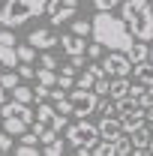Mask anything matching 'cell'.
<instances>
[{
  "label": "cell",
  "instance_id": "36",
  "mask_svg": "<svg viewBox=\"0 0 153 156\" xmlns=\"http://www.w3.org/2000/svg\"><path fill=\"white\" fill-rule=\"evenodd\" d=\"M0 102H6V87L0 84Z\"/></svg>",
  "mask_w": 153,
  "mask_h": 156
},
{
  "label": "cell",
  "instance_id": "12",
  "mask_svg": "<svg viewBox=\"0 0 153 156\" xmlns=\"http://www.w3.org/2000/svg\"><path fill=\"white\" fill-rule=\"evenodd\" d=\"M117 120H120L123 132H129V129H135L138 123H144V108H141V105H135V108H129V111H123Z\"/></svg>",
  "mask_w": 153,
  "mask_h": 156
},
{
  "label": "cell",
  "instance_id": "34",
  "mask_svg": "<svg viewBox=\"0 0 153 156\" xmlns=\"http://www.w3.org/2000/svg\"><path fill=\"white\" fill-rule=\"evenodd\" d=\"M39 66H45V69H54V66H57L54 54H48V51H45V54H42V60H39Z\"/></svg>",
  "mask_w": 153,
  "mask_h": 156
},
{
  "label": "cell",
  "instance_id": "7",
  "mask_svg": "<svg viewBox=\"0 0 153 156\" xmlns=\"http://www.w3.org/2000/svg\"><path fill=\"white\" fill-rule=\"evenodd\" d=\"M102 66H105V75H129L132 72V60L123 51H108V57L102 60Z\"/></svg>",
  "mask_w": 153,
  "mask_h": 156
},
{
  "label": "cell",
  "instance_id": "9",
  "mask_svg": "<svg viewBox=\"0 0 153 156\" xmlns=\"http://www.w3.org/2000/svg\"><path fill=\"white\" fill-rule=\"evenodd\" d=\"M96 129H99V138H102V141H117V138L123 135V126H120L117 117H102Z\"/></svg>",
  "mask_w": 153,
  "mask_h": 156
},
{
  "label": "cell",
  "instance_id": "39",
  "mask_svg": "<svg viewBox=\"0 0 153 156\" xmlns=\"http://www.w3.org/2000/svg\"><path fill=\"white\" fill-rule=\"evenodd\" d=\"M147 60H150V63H153V48H150V54H147Z\"/></svg>",
  "mask_w": 153,
  "mask_h": 156
},
{
  "label": "cell",
  "instance_id": "30",
  "mask_svg": "<svg viewBox=\"0 0 153 156\" xmlns=\"http://www.w3.org/2000/svg\"><path fill=\"white\" fill-rule=\"evenodd\" d=\"M96 108H99L105 117H114L117 114V105H114V102H96Z\"/></svg>",
  "mask_w": 153,
  "mask_h": 156
},
{
  "label": "cell",
  "instance_id": "24",
  "mask_svg": "<svg viewBox=\"0 0 153 156\" xmlns=\"http://www.w3.org/2000/svg\"><path fill=\"white\" fill-rule=\"evenodd\" d=\"M102 51H105V48H102V45H99V42H90V45H87V48H84V54H87V57L90 60H96V57H102Z\"/></svg>",
  "mask_w": 153,
  "mask_h": 156
},
{
  "label": "cell",
  "instance_id": "32",
  "mask_svg": "<svg viewBox=\"0 0 153 156\" xmlns=\"http://www.w3.org/2000/svg\"><path fill=\"white\" fill-rule=\"evenodd\" d=\"M54 105H57V111H60V114H72V105H69V96H66V93H63V96H60Z\"/></svg>",
  "mask_w": 153,
  "mask_h": 156
},
{
  "label": "cell",
  "instance_id": "14",
  "mask_svg": "<svg viewBox=\"0 0 153 156\" xmlns=\"http://www.w3.org/2000/svg\"><path fill=\"white\" fill-rule=\"evenodd\" d=\"M132 78L141 81V84H153V63H150V60H138V63H132Z\"/></svg>",
  "mask_w": 153,
  "mask_h": 156
},
{
  "label": "cell",
  "instance_id": "4",
  "mask_svg": "<svg viewBox=\"0 0 153 156\" xmlns=\"http://www.w3.org/2000/svg\"><path fill=\"white\" fill-rule=\"evenodd\" d=\"M66 141L75 147V153H90L93 150V144L99 141V129H96L93 123H87L84 117L78 120V123H72V126H66Z\"/></svg>",
  "mask_w": 153,
  "mask_h": 156
},
{
  "label": "cell",
  "instance_id": "35",
  "mask_svg": "<svg viewBox=\"0 0 153 156\" xmlns=\"http://www.w3.org/2000/svg\"><path fill=\"white\" fill-rule=\"evenodd\" d=\"M21 141H27V144H39V141H36V132H24Z\"/></svg>",
  "mask_w": 153,
  "mask_h": 156
},
{
  "label": "cell",
  "instance_id": "16",
  "mask_svg": "<svg viewBox=\"0 0 153 156\" xmlns=\"http://www.w3.org/2000/svg\"><path fill=\"white\" fill-rule=\"evenodd\" d=\"M21 60H18V51H15V45H3L0 42V66H18Z\"/></svg>",
  "mask_w": 153,
  "mask_h": 156
},
{
  "label": "cell",
  "instance_id": "40",
  "mask_svg": "<svg viewBox=\"0 0 153 156\" xmlns=\"http://www.w3.org/2000/svg\"><path fill=\"white\" fill-rule=\"evenodd\" d=\"M0 126H3V117H0Z\"/></svg>",
  "mask_w": 153,
  "mask_h": 156
},
{
  "label": "cell",
  "instance_id": "29",
  "mask_svg": "<svg viewBox=\"0 0 153 156\" xmlns=\"http://www.w3.org/2000/svg\"><path fill=\"white\" fill-rule=\"evenodd\" d=\"M120 3H123V0H93V6L99 9V12H102V9H108V12H111L114 6H120Z\"/></svg>",
  "mask_w": 153,
  "mask_h": 156
},
{
  "label": "cell",
  "instance_id": "19",
  "mask_svg": "<svg viewBox=\"0 0 153 156\" xmlns=\"http://www.w3.org/2000/svg\"><path fill=\"white\" fill-rule=\"evenodd\" d=\"M15 51H18V60H21V63H33V57H36V48H33L30 42L15 45Z\"/></svg>",
  "mask_w": 153,
  "mask_h": 156
},
{
  "label": "cell",
  "instance_id": "27",
  "mask_svg": "<svg viewBox=\"0 0 153 156\" xmlns=\"http://www.w3.org/2000/svg\"><path fill=\"white\" fill-rule=\"evenodd\" d=\"M12 150H15L18 156H33V153H36V144H27V141H21L18 147H12Z\"/></svg>",
  "mask_w": 153,
  "mask_h": 156
},
{
  "label": "cell",
  "instance_id": "20",
  "mask_svg": "<svg viewBox=\"0 0 153 156\" xmlns=\"http://www.w3.org/2000/svg\"><path fill=\"white\" fill-rule=\"evenodd\" d=\"M0 84H3L6 90H12L15 84H21V75L15 72V69H9V72H3V75H0Z\"/></svg>",
  "mask_w": 153,
  "mask_h": 156
},
{
  "label": "cell",
  "instance_id": "33",
  "mask_svg": "<svg viewBox=\"0 0 153 156\" xmlns=\"http://www.w3.org/2000/svg\"><path fill=\"white\" fill-rule=\"evenodd\" d=\"M0 42H3V45H15V42H18V39H15V33H12V27L0 30Z\"/></svg>",
  "mask_w": 153,
  "mask_h": 156
},
{
  "label": "cell",
  "instance_id": "38",
  "mask_svg": "<svg viewBox=\"0 0 153 156\" xmlns=\"http://www.w3.org/2000/svg\"><path fill=\"white\" fill-rule=\"evenodd\" d=\"M147 153H153V135H150V141H147Z\"/></svg>",
  "mask_w": 153,
  "mask_h": 156
},
{
  "label": "cell",
  "instance_id": "3",
  "mask_svg": "<svg viewBox=\"0 0 153 156\" xmlns=\"http://www.w3.org/2000/svg\"><path fill=\"white\" fill-rule=\"evenodd\" d=\"M45 3L48 0H3L0 6V24L3 27H21L30 18H39L45 12Z\"/></svg>",
  "mask_w": 153,
  "mask_h": 156
},
{
  "label": "cell",
  "instance_id": "2",
  "mask_svg": "<svg viewBox=\"0 0 153 156\" xmlns=\"http://www.w3.org/2000/svg\"><path fill=\"white\" fill-rule=\"evenodd\" d=\"M123 15L120 18L126 21L129 33L141 42H150L153 39V6L150 0H123Z\"/></svg>",
  "mask_w": 153,
  "mask_h": 156
},
{
  "label": "cell",
  "instance_id": "8",
  "mask_svg": "<svg viewBox=\"0 0 153 156\" xmlns=\"http://www.w3.org/2000/svg\"><path fill=\"white\" fill-rule=\"evenodd\" d=\"M150 135H153L150 123H138L135 129H129V141H132L135 153H147V141H150Z\"/></svg>",
  "mask_w": 153,
  "mask_h": 156
},
{
  "label": "cell",
  "instance_id": "22",
  "mask_svg": "<svg viewBox=\"0 0 153 156\" xmlns=\"http://www.w3.org/2000/svg\"><path fill=\"white\" fill-rule=\"evenodd\" d=\"M72 33L75 36H90V21H72Z\"/></svg>",
  "mask_w": 153,
  "mask_h": 156
},
{
  "label": "cell",
  "instance_id": "37",
  "mask_svg": "<svg viewBox=\"0 0 153 156\" xmlns=\"http://www.w3.org/2000/svg\"><path fill=\"white\" fill-rule=\"evenodd\" d=\"M147 96H150V102H153V84H147Z\"/></svg>",
  "mask_w": 153,
  "mask_h": 156
},
{
  "label": "cell",
  "instance_id": "26",
  "mask_svg": "<svg viewBox=\"0 0 153 156\" xmlns=\"http://www.w3.org/2000/svg\"><path fill=\"white\" fill-rule=\"evenodd\" d=\"M48 96H51V87H45V84H36V87H33V99H36V102H45Z\"/></svg>",
  "mask_w": 153,
  "mask_h": 156
},
{
  "label": "cell",
  "instance_id": "18",
  "mask_svg": "<svg viewBox=\"0 0 153 156\" xmlns=\"http://www.w3.org/2000/svg\"><path fill=\"white\" fill-rule=\"evenodd\" d=\"M36 81H39V84H45V87H57V75H54V69H45V66H39V69H36Z\"/></svg>",
  "mask_w": 153,
  "mask_h": 156
},
{
  "label": "cell",
  "instance_id": "6",
  "mask_svg": "<svg viewBox=\"0 0 153 156\" xmlns=\"http://www.w3.org/2000/svg\"><path fill=\"white\" fill-rule=\"evenodd\" d=\"M45 12H48L51 24H63V21H69L78 12V0H48Z\"/></svg>",
  "mask_w": 153,
  "mask_h": 156
},
{
  "label": "cell",
  "instance_id": "1",
  "mask_svg": "<svg viewBox=\"0 0 153 156\" xmlns=\"http://www.w3.org/2000/svg\"><path fill=\"white\" fill-rule=\"evenodd\" d=\"M90 33H93V39L102 48H108V51H126V48L132 45V33H129L126 21L114 18L108 9L96 12V18L90 21Z\"/></svg>",
  "mask_w": 153,
  "mask_h": 156
},
{
  "label": "cell",
  "instance_id": "28",
  "mask_svg": "<svg viewBox=\"0 0 153 156\" xmlns=\"http://www.w3.org/2000/svg\"><path fill=\"white\" fill-rule=\"evenodd\" d=\"M9 150H12V135L0 129V153H9Z\"/></svg>",
  "mask_w": 153,
  "mask_h": 156
},
{
  "label": "cell",
  "instance_id": "13",
  "mask_svg": "<svg viewBox=\"0 0 153 156\" xmlns=\"http://www.w3.org/2000/svg\"><path fill=\"white\" fill-rule=\"evenodd\" d=\"M3 132H9L12 138H21L27 129H30V123H24L21 117H15V114H9V117H3V126H0Z\"/></svg>",
  "mask_w": 153,
  "mask_h": 156
},
{
  "label": "cell",
  "instance_id": "17",
  "mask_svg": "<svg viewBox=\"0 0 153 156\" xmlns=\"http://www.w3.org/2000/svg\"><path fill=\"white\" fill-rule=\"evenodd\" d=\"M12 99H15V102H24V105H30V102H33V87L15 84V87H12Z\"/></svg>",
  "mask_w": 153,
  "mask_h": 156
},
{
  "label": "cell",
  "instance_id": "11",
  "mask_svg": "<svg viewBox=\"0 0 153 156\" xmlns=\"http://www.w3.org/2000/svg\"><path fill=\"white\" fill-rule=\"evenodd\" d=\"M57 42H60V48L66 51V57H75V54H84V48H87L84 36H75V33H63V36H60Z\"/></svg>",
  "mask_w": 153,
  "mask_h": 156
},
{
  "label": "cell",
  "instance_id": "5",
  "mask_svg": "<svg viewBox=\"0 0 153 156\" xmlns=\"http://www.w3.org/2000/svg\"><path fill=\"white\" fill-rule=\"evenodd\" d=\"M96 102H99V96H96L93 90H84V87H72V93H69V105H72V114L75 117L93 114Z\"/></svg>",
  "mask_w": 153,
  "mask_h": 156
},
{
  "label": "cell",
  "instance_id": "15",
  "mask_svg": "<svg viewBox=\"0 0 153 156\" xmlns=\"http://www.w3.org/2000/svg\"><path fill=\"white\" fill-rule=\"evenodd\" d=\"M123 54H126V57L132 60V63H138V60H147L150 48H147V42H141V39H138V42H132V45H129V48H126Z\"/></svg>",
  "mask_w": 153,
  "mask_h": 156
},
{
  "label": "cell",
  "instance_id": "23",
  "mask_svg": "<svg viewBox=\"0 0 153 156\" xmlns=\"http://www.w3.org/2000/svg\"><path fill=\"white\" fill-rule=\"evenodd\" d=\"M63 150H66V144H63L60 138H54V141L45 144V153H48V156H57V153H63Z\"/></svg>",
  "mask_w": 153,
  "mask_h": 156
},
{
  "label": "cell",
  "instance_id": "41",
  "mask_svg": "<svg viewBox=\"0 0 153 156\" xmlns=\"http://www.w3.org/2000/svg\"><path fill=\"white\" fill-rule=\"evenodd\" d=\"M0 6H3V0H0Z\"/></svg>",
  "mask_w": 153,
  "mask_h": 156
},
{
  "label": "cell",
  "instance_id": "31",
  "mask_svg": "<svg viewBox=\"0 0 153 156\" xmlns=\"http://www.w3.org/2000/svg\"><path fill=\"white\" fill-rule=\"evenodd\" d=\"M15 72H18V75H21V81H27V78H33V75H36V69H33L30 63H21V66H18V69H15Z\"/></svg>",
  "mask_w": 153,
  "mask_h": 156
},
{
  "label": "cell",
  "instance_id": "25",
  "mask_svg": "<svg viewBox=\"0 0 153 156\" xmlns=\"http://www.w3.org/2000/svg\"><path fill=\"white\" fill-rule=\"evenodd\" d=\"M57 87H63V90H72V87H75V75H66V72H60V75H57Z\"/></svg>",
  "mask_w": 153,
  "mask_h": 156
},
{
  "label": "cell",
  "instance_id": "21",
  "mask_svg": "<svg viewBox=\"0 0 153 156\" xmlns=\"http://www.w3.org/2000/svg\"><path fill=\"white\" fill-rule=\"evenodd\" d=\"M93 81H96V75L90 72V69H84L81 75L75 78V87H84V90H93Z\"/></svg>",
  "mask_w": 153,
  "mask_h": 156
},
{
  "label": "cell",
  "instance_id": "10",
  "mask_svg": "<svg viewBox=\"0 0 153 156\" xmlns=\"http://www.w3.org/2000/svg\"><path fill=\"white\" fill-rule=\"evenodd\" d=\"M27 42H30L36 51H48L51 45H57V36H54L51 30H45V27H36V30L27 36Z\"/></svg>",
  "mask_w": 153,
  "mask_h": 156
}]
</instances>
